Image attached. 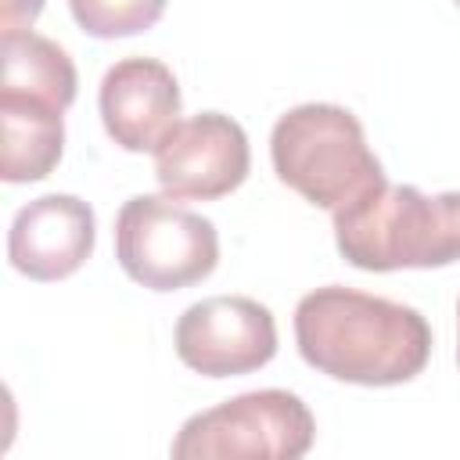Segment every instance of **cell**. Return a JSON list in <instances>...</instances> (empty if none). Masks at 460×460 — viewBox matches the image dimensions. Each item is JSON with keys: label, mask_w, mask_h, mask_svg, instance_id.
Returning a JSON list of instances; mask_svg holds the SVG:
<instances>
[{"label": "cell", "mask_w": 460, "mask_h": 460, "mask_svg": "<svg viewBox=\"0 0 460 460\" xmlns=\"http://www.w3.org/2000/svg\"><path fill=\"white\" fill-rule=\"evenodd\" d=\"M295 341L320 374L367 388L413 381L431 356V327L413 305L341 284L298 298Z\"/></svg>", "instance_id": "1"}, {"label": "cell", "mask_w": 460, "mask_h": 460, "mask_svg": "<svg viewBox=\"0 0 460 460\" xmlns=\"http://www.w3.org/2000/svg\"><path fill=\"white\" fill-rule=\"evenodd\" d=\"M334 241L345 262L370 273L449 266L460 259V190L428 198L381 180L334 208Z\"/></svg>", "instance_id": "2"}, {"label": "cell", "mask_w": 460, "mask_h": 460, "mask_svg": "<svg viewBox=\"0 0 460 460\" xmlns=\"http://www.w3.org/2000/svg\"><path fill=\"white\" fill-rule=\"evenodd\" d=\"M273 172L316 208H341L385 180L359 119L341 104H298L270 133Z\"/></svg>", "instance_id": "3"}, {"label": "cell", "mask_w": 460, "mask_h": 460, "mask_svg": "<svg viewBox=\"0 0 460 460\" xmlns=\"http://www.w3.org/2000/svg\"><path fill=\"white\" fill-rule=\"evenodd\" d=\"M115 259L129 280L151 291H180L219 262L216 223L169 194H137L115 216Z\"/></svg>", "instance_id": "4"}, {"label": "cell", "mask_w": 460, "mask_h": 460, "mask_svg": "<svg viewBox=\"0 0 460 460\" xmlns=\"http://www.w3.org/2000/svg\"><path fill=\"white\" fill-rule=\"evenodd\" d=\"M316 438L309 406L284 388H259L183 420L172 460H298Z\"/></svg>", "instance_id": "5"}, {"label": "cell", "mask_w": 460, "mask_h": 460, "mask_svg": "<svg viewBox=\"0 0 460 460\" xmlns=\"http://www.w3.org/2000/svg\"><path fill=\"white\" fill-rule=\"evenodd\" d=\"M176 356L201 377H237L277 356L273 313L248 295H212L176 320Z\"/></svg>", "instance_id": "6"}, {"label": "cell", "mask_w": 460, "mask_h": 460, "mask_svg": "<svg viewBox=\"0 0 460 460\" xmlns=\"http://www.w3.org/2000/svg\"><path fill=\"white\" fill-rule=\"evenodd\" d=\"M248 165V137L241 122L223 111L176 122L155 147V176L169 198H223L244 183Z\"/></svg>", "instance_id": "7"}, {"label": "cell", "mask_w": 460, "mask_h": 460, "mask_svg": "<svg viewBox=\"0 0 460 460\" xmlns=\"http://www.w3.org/2000/svg\"><path fill=\"white\" fill-rule=\"evenodd\" d=\"M97 219L75 194H43L22 205L11 219L7 259L29 280L72 277L93 252Z\"/></svg>", "instance_id": "8"}, {"label": "cell", "mask_w": 460, "mask_h": 460, "mask_svg": "<svg viewBox=\"0 0 460 460\" xmlns=\"http://www.w3.org/2000/svg\"><path fill=\"white\" fill-rule=\"evenodd\" d=\"M101 122L122 151H155L180 122V86L158 58H122L101 79Z\"/></svg>", "instance_id": "9"}, {"label": "cell", "mask_w": 460, "mask_h": 460, "mask_svg": "<svg viewBox=\"0 0 460 460\" xmlns=\"http://www.w3.org/2000/svg\"><path fill=\"white\" fill-rule=\"evenodd\" d=\"M65 111L25 93L0 90V176L7 183H32L50 176L65 147Z\"/></svg>", "instance_id": "10"}, {"label": "cell", "mask_w": 460, "mask_h": 460, "mask_svg": "<svg viewBox=\"0 0 460 460\" xmlns=\"http://www.w3.org/2000/svg\"><path fill=\"white\" fill-rule=\"evenodd\" d=\"M0 61H4V93H25L40 97L54 108H68L75 101V65L68 50L32 29L0 32Z\"/></svg>", "instance_id": "11"}, {"label": "cell", "mask_w": 460, "mask_h": 460, "mask_svg": "<svg viewBox=\"0 0 460 460\" xmlns=\"http://www.w3.org/2000/svg\"><path fill=\"white\" fill-rule=\"evenodd\" d=\"M68 7L83 32L97 40H119L151 29L162 18L165 0H68Z\"/></svg>", "instance_id": "12"}, {"label": "cell", "mask_w": 460, "mask_h": 460, "mask_svg": "<svg viewBox=\"0 0 460 460\" xmlns=\"http://www.w3.org/2000/svg\"><path fill=\"white\" fill-rule=\"evenodd\" d=\"M43 11V0H0V32L29 29Z\"/></svg>", "instance_id": "13"}, {"label": "cell", "mask_w": 460, "mask_h": 460, "mask_svg": "<svg viewBox=\"0 0 460 460\" xmlns=\"http://www.w3.org/2000/svg\"><path fill=\"white\" fill-rule=\"evenodd\" d=\"M456 363H460V305H456Z\"/></svg>", "instance_id": "14"}, {"label": "cell", "mask_w": 460, "mask_h": 460, "mask_svg": "<svg viewBox=\"0 0 460 460\" xmlns=\"http://www.w3.org/2000/svg\"><path fill=\"white\" fill-rule=\"evenodd\" d=\"M456 4H460V0H456Z\"/></svg>", "instance_id": "15"}]
</instances>
